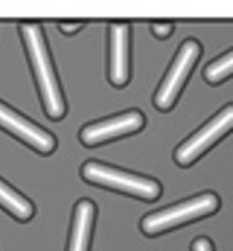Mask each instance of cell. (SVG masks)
<instances>
[{
	"label": "cell",
	"mask_w": 233,
	"mask_h": 251,
	"mask_svg": "<svg viewBox=\"0 0 233 251\" xmlns=\"http://www.w3.org/2000/svg\"><path fill=\"white\" fill-rule=\"evenodd\" d=\"M20 33L26 44L29 62L34 72L44 111L51 120H59L66 113V102L51 62L42 26L38 23L28 22L20 24Z\"/></svg>",
	"instance_id": "obj_1"
},
{
	"label": "cell",
	"mask_w": 233,
	"mask_h": 251,
	"mask_svg": "<svg viewBox=\"0 0 233 251\" xmlns=\"http://www.w3.org/2000/svg\"><path fill=\"white\" fill-rule=\"evenodd\" d=\"M82 177L89 183L124 192L141 200L154 201L161 194V186L156 180L131 172L121 171L105 163L88 161L82 167Z\"/></svg>",
	"instance_id": "obj_2"
},
{
	"label": "cell",
	"mask_w": 233,
	"mask_h": 251,
	"mask_svg": "<svg viewBox=\"0 0 233 251\" xmlns=\"http://www.w3.org/2000/svg\"><path fill=\"white\" fill-rule=\"evenodd\" d=\"M219 207V199L213 192H205L183 201L176 205L153 212L141 220V230L149 236H154L181 224L202 219L213 214Z\"/></svg>",
	"instance_id": "obj_3"
},
{
	"label": "cell",
	"mask_w": 233,
	"mask_h": 251,
	"mask_svg": "<svg viewBox=\"0 0 233 251\" xmlns=\"http://www.w3.org/2000/svg\"><path fill=\"white\" fill-rule=\"evenodd\" d=\"M201 44L194 39H188L181 44L173 64L155 93L154 103L156 108L169 111L175 104L181 88L201 57Z\"/></svg>",
	"instance_id": "obj_4"
},
{
	"label": "cell",
	"mask_w": 233,
	"mask_h": 251,
	"mask_svg": "<svg viewBox=\"0 0 233 251\" xmlns=\"http://www.w3.org/2000/svg\"><path fill=\"white\" fill-rule=\"evenodd\" d=\"M232 121L233 107L228 104L207 125L179 146L174 153L175 162L181 167H187L198 160L202 154L207 152L232 128Z\"/></svg>",
	"instance_id": "obj_5"
},
{
	"label": "cell",
	"mask_w": 233,
	"mask_h": 251,
	"mask_svg": "<svg viewBox=\"0 0 233 251\" xmlns=\"http://www.w3.org/2000/svg\"><path fill=\"white\" fill-rule=\"evenodd\" d=\"M145 125V118L140 111L131 109L115 117L107 118L96 123H89L81 129V142L86 146L100 145L107 141L122 137L140 131Z\"/></svg>",
	"instance_id": "obj_6"
},
{
	"label": "cell",
	"mask_w": 233,
	"mask_h": 251,
	"mask_svg": "<svg viewBox=\"0 0 233 251\" xmlns=\"http://www.w3.org/2000/svg\"><path fill=\"white\" fill-rule=\"evenodd\" d=\"M0 127L42 154L55 151L57 141L52 134L30 122L0 100Z\"/></svg>",
	"instance_id": "obj_7"
},
{
	"label": "cell",
	"mask_w": 233,
	"mask_h": 251,
	"mask_svg": "<svg viewBox=\"0 0 233 251\" xmlns=\"http://www.w3.org/2000/svg\"><path fill=\"white\" fill-rule=\"evenodd\" d=\"M110 82L126 86L130 78V25L124 22L110 26Z\"/></svg>",
	"instance_id": "obj_8"
},
{
	"label": "cell",
	"mask_w": 233,
	"mask_h": 251,
	"mask_svg": "<svg viewBox=\"0 0 233 251\" xmlns=\"http://www.w3.org/2000/svg\"><path fill=\"white\" fill-rule=\"evenodd\" d=\"M95 216L96 207L92 201L84 199L76 203L67 251H88Z\"/></svg>",
	"instance_id": "obj_9"
},
{
	"label": "cell",
	"mask_w": 233,
	"mask_h": 251,
	"mask_svg": "<svg viewBox=\"0 0 233 251\" xmlns=\"http://www.w3.org/2000/svg\"><path fill=\"white\" fill-rule=\"evenodd\" d=\"M0 206L19 221H28L34 215L33 203L1 180H0Z\"/></svg>",
	"instance_id": "obj_10"
},
{
	"label": "cell",
	"mask_w": 233,
	"mask_h": 251,
	"mask_svg": "<svg viewBox=\"0 0 233 251\" xmlns=\"http://www.w3.org/2000/svg\"><path fill=\"white\" fill-rule=\"evenodd\" d=\"M233 67V53L232 50L227 51L226 54L221 55L218 59L209 63L204 69V78L210 84H218L222 80L232 75Z\"/></svg>",
	"instance_id": "obj_11"
},
{
	"label": "cell",
	"mask_w": 233,
	"mask_h": 251,
	"mask_svg": "<svg viewBox=\"0 0 233 251\" xmlns=\"http://www.w3.org/2000/svg\"><path fill=\"white\" fill-rule=\"evenodd\" d=\"M153 31L159 38L169 37L170 33L173 31V24L172 23H155L151 26Z\"/></svg>",
	"instance_id": "obj_12"
},
{
	"label": "cell",
	"mask_w": 233,
	"mask_h": 251,
	"mask_svg": "<svg viewBox=\"0 0 233 251\" xmlns=\"http://www.w3.org/2000/svg\"><path fill=\"white\" fill-rule=\"evenodd\" d=\"M192 251H213V246L207 237H198L192 245Z\"/></svg>",
	"instance_id": "obj_13"
},
{
	"label": "cell",
	"mask_w": 233,
	"mask_h": 251,
	"mask_svg": "<svg viewBox=\"0 0 233 251\" xmlns=\"http://www.w3.org/2000/svg\"><path fill=\"white\" fill-rule=\"evenodd\" d=\"M84 23L82 22H67V23H62L59 25L60 30L64 31L66 34H73L77 30L82 28Z\"/></svg>",
	"instance_id": "obj_14"
}]
</instances>
